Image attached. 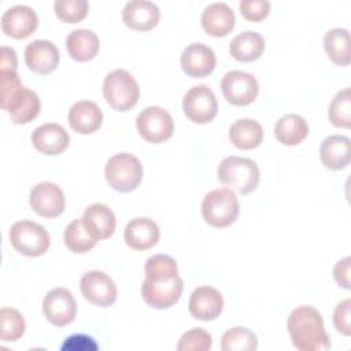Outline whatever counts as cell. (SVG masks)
I'll use <instances>...</instances> for the list:
<instances>
[{
	"label": "cell",
	"mask_w": 351,
	"mask_h": 351,
	"mask_svg": "<svg viewBox=\"0 0 351 351\" xmlns=\"http://www.w3.org/2000/svg\"><path fill=\"white\" fill-rule=\"evenodd\" d=\"M80 288L82 296L99 307H110L115 303L118 291L112 278L100 270H90L81 277Z\"/></svg>",
	"instance_id": "cell-12"
},
{
	"label": "cell",
	"mask_w": 351,
	"mask_h": 351,
	"mask_svg": "<svg viewBox=\"0 0 351 351\" xmlns=\"http://www.w3.org/2000/svg\"><path fill=\"white\" fill-rule=\"evenodd\" d=\"M229 140L239 149H252L261 145L263 129L261 123L254 119H237L230 125Z\"/></svg>",
	"instance_id": "cell-28"
},
{
	"label": "cell",
	"mask_w": 351,
	"mask_h": 351,
	"mask_svg": "<svg viewBox=\"0 0 351 351\" xmlns=\"http://www.w3.org/2000/svg\"><path fill=\"white\" fill-rule=\"evenodd\" d=\"M143 165L138 158L132 154L121 152L111 156L104 169L108 185L118 192L134 191L143 180Z\"/></svg>",
	"instance_id": "cell-6"
},
{
	"label": "cell",
	"mask_w": 351,
	"mask_h": 351,
	"mask_svg": "<svg viewBox=\"0 0 351 351\" xmlns=\"http://www.w3.org/2000/svg\"><path fill=\"white\" fill-rule=\"evenodd\" d=\"M10 241L22 255L36 258L47 252L51 244L48 232L32 221H18L10 229Z\"/></svg>",
	"instance_id": "cell-8"
},
{
	"label": "cell",
	"mask_w": 351,
	"mask_h": 351,
	"mask_svg": "<svg viewBox=\"0 0 351 351\" xmlns=\"http://www.w3.org/2000/svg\"><path fill=\"white\" fill-rule=\"evenodd\" d=\"M221 348L223 351H255L258 339L248 328L234 326L222 335Z\"/></svg>",
	"instance_id": "cell-32"
},
{
	"label": "cell",
	"mask_w": 351,
	"mask_h": 351,
	"mask_svg": "<svg viewBox=\"0 0 351 351\" xmlns=\"http://www.w3.org/2000/svg\"><path fill=\"white\" fill-rule=\"evenodd\" d=\"M328 117L332 125L337 128L348 129L351 126V90L350 88H344L337 92L332 99Z\"/></svg>",
	"instance_id": "cell-33"
},
{
	"label": "cell",
	"mask_w": 351,
	"mask_h": 351,
	"mask_svg": "<svg viewBox=\"0 0 351 351\" xmlns=\"http://www.w3.org/2000/svg\"><path fill=\"white\" fill-rule=\"evenodd\" d=\"M319 158L326 169L343 170L351 160V140L341 134L325 137L319 147Z\"/></svg>",
	"instance_id": "cell-24"
},
{
	"label": "cell",
	"mask_w": 351,
	"mask_h": 351,
	"mask_svg": "<svg viewBox=\"0 0 351 351\" xmlns=\"http://www.w3.org/2000/svg\"><path fill=\"white\" fill-rule=\"evenodd\" d=\"M25 63L30 71L47 75L59 64V49L49 40H34L25 48Z\"/></svg>",
	"instance_id": "cell-16"
},
{
	"label": "cell",
	"mask_w": 351,
	"mask_h": 351,
	"mask_svg": "<svg viewBox=\"0 0 351 351\" xmlns=\"http://www.w3.org/2000/svg\"><path fill=\"white\" fill-rule=\"evenodd\" d=\"M221 90L228 103L233 106L251 104L259 92L256 78L241 70H233L223 75L221 81Z\"/></svg>",
	"instance_id": "cell-11"
},
{
	"label": "cell",
	"mask_w": 351,
	"mask_h": 351,
	"mask_svg": "<svg viewBox=\"0 0 351 351\" xmlns=\"http://www.w3.org/2000/svg\"><path fill=\"white\" fill-rule=\"evenodd\" d=\"M263 51L265 40L258 32H243L229 44L230 55L239 62H254L262 56Z\"/></svg>",
	"instance_id": "cell-29"
},
{
	"label": "cell",
	"mask_w": 351,
	"mask_h": 351,
	"mask_svg": "<svg viewBox=\"0 0 351 351\" xmlns=\"http://www.w3.org/2000/svg\"><path fill=\"white\" fill-rule=\"evenodd\" d=\"M240 206L234 192L229 188L210 191L202 202L203 219L214 228H226L239 217Z\"/></svg>",
	"instance_id": "cell-7"
},
{
	"label": "cell",
	"mask_w": 351,
	"mask_h": 351,
	"mask_svg": "<svg viewBox=\"0 0 351 351\" xmlns=\"http://www.w3.org/2000/svg\"><path fill=\"white\" fill-rule=\"evenodd\" d=\"M29 203L33 211L38 215L45 218H55L64 210V195L59 185L44 181L32 188Z\"/></svg>",
	"instance_id": "cell-14"
},
{
	"label": "cell",
	"mask_w": 351,
	"mask_h": 351,
	"mask_svg": "<svg viewBox=\"0 0 351 351\" xmlns=\"http://www.w3.org/2000/svg\"><path fill=\"white\" fill-rule=\"evenodd\" d=\"M240 14L251 22L263 21L270 12V3L266 0H243L239 4Z\"/></svg>",
	"instance_id": "cell-37"
},
{
	"label": "cell",
	"mask_w": 351,
	"mask_h": 351,
	"mask_svg": "<svg viewBox=\"0 0 351 351\" xmlns=\"http://www.w3.org/2000/svg\"><path fill=\"white\" fill-rule=\"evenodd\" d=\"M213 346L211 335L203 328L186 330L177 344L178 351H208Z\"/></svg>",
	"instance_id": "cell-36"
},
{
	"label": "cell",
	"mask_w": 351,
	"mask_h": 351,
	"mask_svg": "<svg viewBox=\"0 0 351 351\" xmlns=\"http://www.w3.org/2000/svg\"><path fill=\"white\" fill-rule=\"evenodd\" d=\"M160 237V230L156 222L149 218L138 217L128 222L123 239L128 247L136 251H145L158 244Z\"/></svg>",
	"instance_id": "cell-21"
},
{
	"label": "cell",
	"mask_w": 351,
	"mask_h": 351,
	"mask_svg": "<svg viewBox=\"0 0 351 351\" xmlns=\"http://www.w3.org/2000/svg\"><path fill=\"white\" fill-rule=\"evenodd\" d=\"M274 136L284 145H298L308 136V123L298 114H285L276 122Z\"/></svg>",
	"instance_id": "cell-27"
},
{
	"label": "cell",
	"mask_w": 351,
	"mask_h": 351,
	"mask_svg": "<svg viewBox=\"0 0 351 351\" xmlns=\"http://www.w3.org/2000/svg\"><path fill=\"white\" fill-rule=\"evenodd\" d=\"M97 348L96 341L86 335H73L67 337L62 346V351H89Z\"/></svg>",
	"instance_id": "cell-39"
},
{
	"label": "cell",
	"mask_w": 351,
	"mask_h": 351,
	"mask_svg": "<svg viewBox=\"0 0 351 351\" xmlns=\"http://www.w3.org/2000/svg\"><path fill=\"white\" fill-rule=\"evenodd\" d=\"M1 75V108L10 114L11 122L25 125L32 122L41 110L36 92L22 86L16 71H0Z\"/></svg>",
	"instance_id": "cell-3"
},
{
	"label": "cell",
	"mask_w": 351,
	"mask_h": 351,
	"mask_svg": "<svg viewBox=\"0 0 351 351\" xmlns=\"http://www.w3.org/2000/svg\"><path fill=\"white\" fill-rule=\"evenodd\" d=\"M160 18L156 4L147 0L128 1L122 11L123 23L136 32H148L154 29Z\"/></svg>",
	"instance_id": "cell-20"
},
{
	"label": "cell",
	"mask_w": 351,
	"mask_h": 351,
	"mask_svg": "<svg viewBox=\"0 0 351 351\" xmlns=\"http://www.w3.org/2000/svg\"><path fill=\"white\" fill-rule=\"evenodd\" d=\"M188 308L192 317L200 321H211L219 317L223 310V298L221 292L208 285L196 288L189 298Z\"/></svg>",
	"instance_id": "cell-18"
},
{
	"label": "cell",
	"mask_w": 351,
	"mask_h": 351,
	"mask_svg": "<svg viewBox=\"0 0 351 351\" xmlns=\"http://www.w3.org/2000/svg\"><path fill=\"white\" fill-rule=\"evenodd\" d=\"M82 221L96 240H106L111 237L117 226V219L112 210L103 203H93L85 208Z\"/></svg>",
	"instance_id": "cell-25"
},
{
	"label": "cell",
	"mask_w": 351,
	"mask_h": 351,
	"mask_svg": "<svg viewBox=\"0 0 351 351\" xmlns=\"http://www.w3.org/2000/svg\"><path fill=\"white\" fill-rule=\"evenodd\" d=\"M218 180L229 189L247 195L256 189L261 178L258 165L250 158L226 156L217 169Z\"/></svg>",
	"instance_id": "cell-4"
},
{
	"label": "cell",
	"mask_w": 351,
	"mask_h": 351,
	"mask_svg": "<svg viewBox=\"0 0 351 351\" xmlns=\"http://www.w3.org/2000/svg\"><path fill=\"white\" fill-rule=\"evenodd\" d=\"M1 30L5 36L21 40L29 37L38 26L36 11L25 4H18L1 15Z\"/></svg>",
	"instance_id": "cell-15"
},
{
	"label": "cell",
	"mask_w": 351,
	"mask_h": 351,
	"mask_svg": "<svg viewBox=\"0 0 351 351\" xmlns=\"http://www.w3.org/2000/svg\"><path fill=\"white\" fill-rule=\"evenodd\" d=\"M30 140L37 151L53 156L66 151L70 143V136L62 125L48 122L37 126L33 130Z\"/></svg>",
	"instance_id": "cell-19"
},
{
	"label": "cell",
	"mask_w": 351,
	"mask_h": 351,
	"mask_svg": "<svg viewBox=\"0 0 351 351\" xmlns=\"http://www.w3.org/2000/svg\"><path fill=\"white\" fill-rule=\"evenodd\" d=\"M184 114L193 123L211 122L218 111V103L214 92L204 84L192 86L182 100Z\"/></svg>",
	"instance_id": "cell-10"
},
{
	"label": "cell",
	"mask_w": 351,
	"mask_h": 351,
	"mask_svg": "<svg viewBox=\"0 0 351 351\" xmlns=\"http://www.w3.org/2000/svg\"><path fill=\"white\" fill-rule=\"evenodd\" d=\"M103 96L112 110L129 111L138 101L140 88L129 71L117 69L106 75L103 82Z\"/></svg>",
	"instance_id": "cell-5"
},
{
	"label": "cell",
	"mask_w": 351,
	"mask_h": 351,
	"mask_svg": "<svg viewBox=\"0 0 351 351\" xmlns=\"http://www.w3.org/2000/svg\"><path fill=\"white\" fill-rule=\"evenodd\" d=\"M1 317V340L3 341H16L25 333V319L23 315L10 307H3L0 311Z\"/></svg>",
	"instance_id": "cell-34"
},
{
	"label": "cell",
	"mask_w": 351,
	"mask_h": 351,
	"mask_svg": "<svg viewBox=\"0 0 351 351\" xmlns=\"http://www.w3.org/2000/svg\"><path fill=\"white\" fill-rule=\"evenodd\" d=\"M43 313L55 326L71 324L77 315V302L67 288H53L47 292L43 300Z\"/></svg>",
	"instance_id": "cell-13"
},
{
	"label": "cell",
	"mask_w": 351,
	"mask_h": 351,
	"mask_svg": "<svg viewBox=\"0 0 351 351\" xmlns=\"http://www.w3.org/2000/svg\"><path fill=\"white\" fill-rule=\"evenodd\" d=\"M333 325L341 335H351V299H344L335 307Z\"/></svg>",
	"instance_id": "cell-38"
},
{
	"label": "cell",
	"mask_w": 351,
	"mask_h": 351,
	"mask_svg": "<svg viewBox=\"0 0 351 351\" xmlns=\"http://www.w3.org/2000/svg\"><path fill=\"white\" fill-rule=\"evenodd\" d=\"M138 134L148 143L159 144L169 140L174 133V121L169 111L159 106L144 108L136 118Z\"/></svg>",
	"instance_id": "cell-9"
},
{
	"label": "cell",
	"mask_w": 351,
	"mask_h": 351,
	"mask_svg": "<svg viewBox=\"0 0 351 351\" xmlns=\"http://www.w3.org/2000/svg\"><path fill=\"white\" fill-rule=\"evenodd\" d=\"M287 328L293 347L300 351H325L330 348L324 318L313 306L293 308L288 317Z\"/></svg>",
	"instance_id": "cell-2"
},
{
	"label": "cell",
	"mask_w": 351,
	"mask_h": 351,
	"mask_svg": "<svg viewBox=\"0 0 351 351\" xmlns=\"http://www.w3.org/2000/svg\"><path fill=\"white\" fill-rule=\"evenodd\" d=\"M63 240L66 247L74 254H84L92 250L97 240L89 233L84 225L82 218L71 221L63 233Z\"/></svg>",
	"instance_id": "cell-31"
},
{
	"label": "cell",
	"mask_w": 351,
	"mask_h": 351,
	"mask_svg": "<svg viewBox=\"0 0 351 351\" xmlns=\"http://www.w3.org/2000/svg\"><path fill=\"white\" fill-rule=\"evenodd\" d=\"M180 63L186 75L192 78H202L213 73L217 58L210 47L200 43H193L182 51Z\"/></svg>",
	"instance_id": "cell-17"
},
{
	"label": "cell",
	"mask_w": 351,
	"mask_h": 351,
	"mask_svg": "<svg viewBox=\"0 0 351 351\" xmlns=\"http://www.w3.org/2000/svg\"><path fill=\"white\" fill-rule=\"evenodd\" d=\"M324 48L335 64H350V32L347 29L335 27L328 30L324 36Z\"/></svg>",
	"instance_id": "cell-30"
},
{
	"label": "cell",
	"mask_w": 351,
	"mask_h": 351,
	"mask_svg": "<svg viewBox=\"0 0 351 351\" xmlns=\"http://www.w3.org/2000/svg\"><path fill=\"white\" fill-rule=\"evenodd\" d=\"M144 271L141 296L148 306L165 310L180 300L184 281L178 276L177 262L171 256L162 254L149 256L145 261Z\"/></svg>",
	"instance_id": "cell-1"
},
{
	"label": "cell",
	"mask_w": 351,
	"mask_h": 351,
	"mask_svg": "<svg viewBox=\"0 0 351 351\" xmlns=\"http://www.w3.org/2000/svg\"><path fill=\"white\" fill-rule=\"evenodd\" d=\"M66 48L71 59L77 62H88L96 58L100 41L96 33L88 29L73 30L66 40Z\"/></svg>",
	"instance_id": "cell-26"
},
{
	"label": "cell",
	"mask_w": 351,
	"mask_h": 351,
	"mask_svg": "<svg viewBox=\"0 0 351 351\" xmlns=\"http://www.w3.org/2000/svg\"><path fill=\"white\" fill-rule=\"evenodd\" d=\"M202 27L213 37L228 36L236 23L234 12L226 3H211L202 12Z\"/></svg>",
	"instance_id": "cell-22"
},
{
	"label": "cell",
	"mask_w": 351,
	"mask_h": 351,
	"mask_svg": "<svg viewBox=\"0 0 351 351\" xmlns=\"http://www.w3.org/2000/svg\"><path fill=\"white\" fill-rule=\"evenodd\" d=\"M16 52L12 48L1 47V71H16Z\"/></svg>",
	"instance_id": "cell-41"
},
{
	"label": "cell",
	"mask_w": 351,
	"mask_h": 351,
	"mask_svg": "<svg viewBox=\"0 0 351 351\" xmlns=\"http://www.w3.org/2000/svg\"><path fill=\"white\" fill-rule=\"evenodd\" d=\"M56 16L66 23H78L88 15L89 4L86 0H58L53 4Z\"/></svg>",
	"instance_id": "cell-35"
},
{
	"label": "cell",
	"mask_w": 351,
	"mask_h": 351,
	"mask_svg": "<svg viewBox=\"0 0 351 351\" xmlns=\"http://www.w3.org/2000/svg\"><path fill=\"white\" fill-rule=\"evenodd\" d=\"M350 269H351V259L350 256H346L344 259L339 261L333 267V277L335 281L344 289L351 288V280H350Z\"/></svg>",
	"instance_id": "cell-40"
},
{
	"label": "cell",
	"mask_w": 351,
	"mask_h": 351,
	"mask_svg": "<svg viewBox=\"0 0 351 351\" xmlns=\"http://www.w3.org/2000/svg\"><path fill=\"white\" fill-rule=\"evenodd\" d=\"M69 125L80 134H90L100 129L103 123V112L100 107L90 100H80L74 103L69 111Z\"/></svg>",
	"instance_id": "cell-23"
}]
</instances>
